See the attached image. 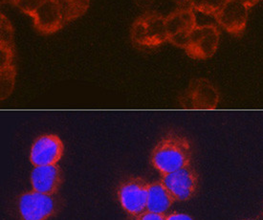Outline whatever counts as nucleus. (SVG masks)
<instances>
[{"mask_svg": "<svg viewBox=\"0 0 263 220\" xmlns=\"http://www.w3.org/2000/svg\"><path fill=\"white\" fill-rule=\"evenodd\" d=\"M90 0H44L31 17L42 34H55L85 14Z\"/></svg>", "mask_w": 263, "mask_h": 220, "instance_id": "1", "label": "nucleus"}, {"mask_svg": "<svg viewBox=\"0 0 263 220\" xmlns=\"http://www.w3.org/2000/svg\"><path fill=\"white\" fill-rule=\"evenodd\" d=\"M149 160L161 175L179 171L192 166V144L186 136L174 131L168 132L155 144Z\"/></svg>", "mask_w": 263, "mask_h": 220, "instance_id": "2", "label": "nucleus"}, {"mask_svg": "<svg viewBox=\"0 0 263 220\" xmlns=\"http://www.w3.org/2000/svg\"><path fill=\"white\" fill-rule=\"evenodd\" d=\"M132 41L134 44L154 48L167 42L165 17L157 13H147L139 16L132 24Z\"/></svg>", "mask_w": 263, "mask_h": 220, "instance_id": "3", "label": "nucleus"}, {"mask_svg": "<svg viewBox=\"0 0 263 220\" xmlns=\"http://www.w3.org/2000/svg\"><path fill=\"white\" fill-rule=\"evenodd\" d=\"M60 211V202L53 195L34 190L21 194L17 212L21 220H49Z\"/></svg>", "mask_w": 263, "mask_h": 220, "instance_id": "4", "label": "nucleus"}, {"mask_svg": "<svg viewBox=\"0 0 263 220\" xmlns=\"http://www.w3.org/2000/svg\"><path fill=\"white\" fill-rule=\"evenodd\" d=\"M148 184L145 179L130 176L124 179L117 188V198L125 213L136 218L146 211Z\"/></svg>", "mask_w": 263, "mask_h": 220, "instance_id": "5", "label": "nucleus"}, {"mask_svg": "<svg viewBox=\"0 0 263 220\" xmlns=\"http://www.w3.org/2000/svg\"><path fill=\"white\" fill-rule=\"evenodd\" d=\"M220 41V32L214 24L197 25L190 34L184 50L196 61L208 60L215 55Z\"/></svg>", "mask_w": 263, "mask_h": 220, "instance_id": "6", "label": "nucleus"}, {"mask_svg": "<svg viewBox=\"0 0 263 220\" xmlns=\"http://www.w3.org/2000/svg\"><path fill=\"white\" fill-rule=\"evenodd\" d=\"M176 202H185L194 197L199 186L198 173L192 166L161 175L160 179Z\"/></svg>", "mask_w": 263, "mask_h": 220, "instance_id": "7", "label": "nucleus"}, {"mask_svg": "<svg viewBox=\"0 0 263 220\" xmlns=\"http://www.w3.org/2000/svg\"><path fill=\"white\" fill-rule=\"evenodd\" d=\"M167 42L174 46L184 48L190 34L197 26L196 16L192 8L175 10L165 17Z\"/></svg>", "mask_w": 263, "mask_h": 220, "instance_id": "8", "label": "nucleus"}, {"mask_svg": "<svg viewBox=\"0 0 263 220\" xmlns=\"http://www.w3.org/2000/svg\"><path fill=\"white\" fill-rule=\"evenodd\" d=\"M64 154L63 140L55 134H42L31 146L29 160L34 167L58 165Z\"/></svg>", "mask_w": 263, "mask_h": 220, "instance_id": "9", "label": "nucleus"}, {"mask_svg": "<svg viewBox=\"0 0 263 220\" xmlns=\"http://www.w3.org/2000/svg\"><path fill=\"white\" fill-rule=\"evenodd\" d=\"M219 103V93L215 85L206 79H196L190 83L182 104L192 108L213 109Z\"/></svg>", "mask_w": 263, "mask_h": 220, "instance_id": "10", "label": "nucleus"}, {"mask_svg": "<svg viewBox=\"0 0 263 220\" xmlns=\"http://www.w3.org/2000/svg\"><path fill=\"white\" fill-rule=\"evenodd\" d=\"M250 8L234 0H228L215 14L216 22L229 34L239 36L245 31Z\"/></svg>", "mask_w": 263, "mask_h": 220, "instance_id": "11", "label": "nucleus"}, {"mask_svg": "<svg viewBox=\"0 0 263 220\" xmlns=\"http://www.w3.org/2000/svg\"><path fill=\"white\" fill-rule=\"evenodd\" d=\"M30 182L35 192L55 196L63 186V172L58 165L34 167Z\"/></svg>", "mask_w": 263, "mask_h": 220, "instance_id": "12", "label": "nucleus"}, {"mask_svg": "<svg viewBox=\"0 0 263 220\" xmlns=\"http://www.w3.org/2000/svg\"><path fill=\"white\" fill-rule=\"evenodd\" d=\"M174 202L172 193L166 189L164 183L159 181H153L148 184V193L146 201V211L153 213H166Z\"/></svg>", "mask_w": 263, "mask_h": 220, "instance_id": "13", "label": "nucleus"}, {"mask_svg": "<svg viewBox=\"0 0 263 220\" xmlns=\"http://www.w3.org/2000/svg\"><path fill=\"white\" fill-rule=\"evenodd\" d=\"M1 100L6 99L14 89L16 69L14 62L1 63Z\"/></svg>", "mask_w": 263, "mask_h": 220, "instance_id": "14", "label": "nucleus"}, {"mask_svg": "<svg viewBox=\"0 0 263 220\" xmlns=\"http://www.w3.org/2000/svg\"><path fill=\"white\" fill-rule=\"evenodd\" d=\"M228 0H190L193 10L201 14L215 16Z\"/></svg>", "mask_w": 263, "mask_h": 220, "instance_id": "15", "label": "nucleus"}, {"mask_svg": "<svg viewBox=\"0 0 263 220\" xmlns=\"http://www.w3.org/2000/svg\"><path fill=\"white\" fill-rule=\"evenodd\" d=\"M44 0H12L16 7L24 14L31 16Z\"/></svg>", "mask_w": 263, "mask_h": 220, "instance_id": "16", "label": "nucleus"}, {"mask_svg": "<svg viewBox=\"0 0 263 220\" xmlns=\"http://www.w3.org/2000/svg\"><path fill=\"white\" fill-rule=\"evenodd\" d=\"M165 213H157L145 211V213L140 214L135 219L136 220H166Z\"/></svg>", "mask_w": 263, "mask_h": 220, "instance_id": "17", "label": "nucleus"}, {"mask_svg": "<svg viewBox=\"0 0 263 220\" xmlns=\"http://www.w3.org/2000/svg\"><path fill=\"white\" fill-rule=\"evenodd\" d=\"M166 220H194L192 216L186 213H173L167 214Z\"/></svg>", "mask_w": 263, "mask_h": 220, "instance_id": "18", "label": "nucleus"}, {"mask_svg": "<svg viewBox=\"0 0 263 220\" xmlns=\"http://www.w3.org/2000/svg\"><path fill=\"white\" fill-rule=\"evenodd\" d=\"M238 3H241L243 5H245L246 7L252 8L255 6L256 3H258L260 0H234Z\"/></svg>", "mask_w": 263, "mask_h": 220, "instance_id": "19", "label": "nucleus"}, {"mask_svg": "<svg viewBox=\"0 0 263 220\" xmlns=\"http://www.w3.org/2000/svg\"><path fill=\"white\" fill-rule=\"evenodd\" d=\"M134 1L141 6H147V5L153 4L155 0H134Z\"/></svg>", "mask_w": 263, "mask_h": 220, "instance_id": "20", "label": "nucleus"}, {"mask_svg": "<svg viewBox=\"0 0 263 220\" xmlns=\"http://www.w3.org/2000/svg\"><path fill=\"white\" fill-rule=\"evenodd\" d=\"M184 1H190V0H184Z\"/></svg>", "mask_w": 263, "mask_h": 220, "instance_id": "21", "label": "nucleus"}, {"mask_svg": "<svg viewBox=\"0 0 263 220\" xmlns=\"http://www.w3.org/2000/svg\"><path fill=\"white\" fill-rule=\"evenodd\" d=\"M133 220H136V219H135V218H134V219H133Z\"/></svg>", "mask_w": 263, "mask_h": 220, "instance_id": "22", "label": "nucleus"}, {"mask_svg": "<svg viewBox=\"0 0 263 220\" xmlns=\"http://www.w3.org/2000/svg\"><path fill=\"white\" fill-rule=\"evenodd\" d=\"M249 220H251V219H249Z\"/></svg>", "mask_w": 263, "mask_h": 220, "instance_id": "23", "label": "nucleus"}]
</instances>
